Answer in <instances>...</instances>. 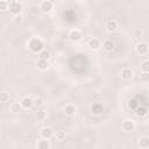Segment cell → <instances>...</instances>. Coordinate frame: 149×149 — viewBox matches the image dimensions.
Instances as JSON below:
<instances>
[{
    "label": "cell",
    "mask_w": 149,
    "mask_h": 149,
    "mask_svg": "<svg viewBox=\"0 0 149 149\" xmlns=\"http://www.w3.org/2000/svg\"><path fill=\"white\" fill-rule=\"evenodd\" d=\"M28 49L34 54H40L44 50V42L40 37H31L27 43Z\"/></svg>",
    "instance_id": "cell-1"
},
{
    "label": "cell",
    "mask_w": 149,
    "mask_h": 149,
    "mask_svg": "<svg viewBox=\"0 0 149 149\" xmlns=\"http://www.w3.org/2000/svg\"><path fill=\"white\" fill-rule=\"evenodd\" d=\"M8 9H9V12H10V13H12L14 16H16V15H21V12H22V9H23L22 2L16 1V0L9 1Z\"/></svg>",
    "instance_id": "cell-2"
},
{
    "label": "cell",
    "mask_w": 149,
    "mask_h": 149,
    "mask_svg": "<svg viewBox=\"0 0 149 149\" xmlns=\"http://www.w3.org/2000/svg\"><path fill=\"white\" fill-rule=\"evenodd\" d=\"M121 128L122 130H125L126 133H132L134 129H135V122L130 119H126L122 121L121 123Z\"/></svg>",
    "instance_id": "cell-3"
},
{
    "label": "cell",
    "mask_w": 149,
    "mask_h": 149,
    "mask_svg": "<svg viewBox=\"0 0 149 149\" xmlns=\"http://www.w3.org/2000/svg\"><path fill=\"white\" fill-rule=\"evenodd\" d=\"M20 104H21L22 108H24V109H29V108H31V107L35 105V102H34L33 98H31V97H29V95L23 97V98L20 100Z\"/></svg>",
    "instance_id": "cell-4"
},
{
    "label": "cell",
    "mask_w": 149,
    "mask_h": 149,
    "mask_svg": "<svg viewBox=\"0 0 149 149\" xmlns=\"http://www.w3.org/2000/svg\"><path fill=\"white\" fill-rule=\"evenodd\" d=\"M52 8H54V2L50 1V0H43L40 3V9L43 13H49V12L52 10Z\"/></svg>",
    "instance_id": "cell-5"
},
{
    "label": "cell",
    "mask_w": 149,
    "mask_h": 149,
    "mask_svg": "<svg viewBox=\"0 0 149 149\" xmlns=\"http://www.w3.org/2000/svg\"><path fill=\"white\" fill-rule=\"evenodd\" d=\"M120 76L123 80H130L134 76V71L130 69V68H123L120 72Z\"/></svg>",
    "instance_id": "cell-6"
},
{
    "label": "cell",
    "mask_w": 149,
    "mask_h": 149,
    "mask_svg": "<svg viewBox=\"0 0 149 149\" xmlns=\"http://www.w3.org/2000/svg\"><path fill=\"white\" fill-rule=\"evenodd\" d=\"M81 37H83V33H81L79 29H72V30H70V33H69V38H70L71 41H73V42L79 41Z\"/></svg>",
    "instance_id": "cell-7"
},
{
    "label": "cell",
    "mask_w": 149,
    "mask_h": 149,
    "mask_svg": "<svg viewBox=\"0 0 149 149\" xmlns=\"http://www.w3.org/2000/svg\"><path fill=\"white\" fill-rule=\"evenodd\" d=\"M135 50H136V52H137L139 55H147L148 51H149V48H148L147 43H144V42H140V43L136 44Z\"/></svg>",
    "instance_id": "cell-8"
},
{
    "label": "cell",
    "mask_w": 149,
    "mask_h": 149,
    "mask_svg": "<svg viewBox=\"0 0 149 149\" xmlns=\"http://www.w3.org/2000/svg\"><path fill=\"white\" fill-rule=\"evenodd\" d=\"M40 134H41V137H42V139L49 140V139H51V137L54 136V130H52V128H50V127H43V128L41 129Z\"/></svg>",
    "instance_id": "cell-9"
},
{
    "label": "cell",
    "mask_w": 149,
    "mask_h": 149,
    "mask_svg": "<svg viewBox=\"0 0 149 149\" xmlns=\"http://www.w3.org/2000/svg\"><path fill=\"white\" fill-rule=\"evenodd\" d=\"M87 45H88V48H90L91 50H98V49L101 47V43H100V41H99L97 37H92V38L88 40Z\"/></svg>",
    "instance_id": "cell-10"
},
{
    "label": "cell",
    "mask_w": 149,
    "mask_h": 149,
    "mask_svg": "<svg viewBox=\"0 0 149 149\" xmlns=\"http://www.w3.org/2000/svg\"><path fill=\"white\" fill-rule=\"evenodd\" d=\"M51 144H50V141L47 140V139H42L37 141L36 143V149H50Z\"/></svg>",
    "instance_id": "cell-11"
},
{
    "label": "cell",
    "mask_w": 149,
    "mask_h": 149,
    "mask_svg": "<svg viewBox=\"0 0 149 149\" xmlns=\"http://www.w3.org/2000/svg\"><path fill=\"white\" fill-rule=\"evenodd\" d=\"M63 112H64L65 115L72 116V115H74V113H76V107H74L73 104H66V105L64 106V108H63Z\"/></svg>",
    "instance_id": "cell-12"
},
{
    "label": "cell",
    "mask_w": 149,
    "mask_h": 149,
    "mask_svg": "<svg viewBox=\"0 0 149 149\" xmlns=\"http://www.w3.org/2000/svg\"><path fill=\"white\" fill-rule=\"evenodd\" d=\"M102 111H104V107H102V105L100 102H93L91 105V112L93 114H97V115L98 114H101Z\"/></svg>",
    "instance_id": "cell-13"
},
{
    "label": "cell",
    "mask_w": 149,
    "mask_h": 149,
    "mask_svg": "<svg viewBox=\"0 0 149 149\" xmlns=\"http://www.w3.org/2000/svg\"><path fill=\"white\" fill-rule=\"evenodd\" d=\"M118 29V22L115 21V20H109V21H107V23H106V30L108 31V33H113V31H115Z\"/></svg>",
    "instance_id": "cell-14"
},
{
    "label": "cell",
    "mask_w": 149,
    "mask_h": 149,
    "mask_svg": "<svg viewBox=\"0 0 149 149\" xmlns=\"http://www.w3.org/2000/svg\"><path fill=\"white\" fill-rule=\"evenodd\" d=\"M114 47H115V44H114V42L111 40V38H107V40H105L104 42H102V48L106 50V51H112L113 49H114Z\"/></svg>",
    "instance_id": "cell-15"
},
{
    "label": "cell",
    "mask_w": 149,
    "mask_h": 149,
    "mask_svg": "<svg viewBox=\"0 0 149 149\" xmlns=\"http://www.w3.org/2000/svg\"><path fill=\"white\" fill-rule=\"evenodd\" d=\"M139 147L141 149H148L149 148V137L148 136H142L139 140Z\"/></svg>",
    "instance_id": "cell-16"
},
{
    "label": "cell",
    "mask_w": 149,
    "mask_h": 149,
    "mask_svg": "<svg viewBox=\"0 0 149 149\" xmlns=\"http://www.w3.org/2000/svg\"><path fill=\"white\" fill-rule=\"evenodd\" d=\"M36 65H37V69L41 70V71H44V70H47V69L49 68L48 61H43V59H38V61L36 62Z\"/></svg>",
    "instance_id": "cell-17"
},
{
    "label": "cell",
    "mask_w": 149,
    "mask_h": 149,
    "mask_svg": "<svg viewBox=\"0 0 149 149\" xmlns=\"http://www.w3.org/2000/svg\"><path fill=\"white\" fill-rule=\"evenodd\" d=\"M36 119L38 121H44L47 119V112L44 109H38L36 113Z\"/></svg>",
    "instance_id": "cell-18"
},
{
    "label": "cell",
    "mask_w": 149,
    "mask_h": 149,
    "mask_svg": "<svg viewBox=\"0 0 149 149\" xmlns=\"http://www.w3.org/2000/svg\"><path fill=\"white\" fill-rule=\"evenodd\" d=\"M130 35H132V37L133 38H141L142 37V35H143V31H142V29H133L132 31H130Z\"/></svg>",
    "instance_id": "cell-19"
},
{
    "label": "cell",
    "mask_w": 149,
    "mask_h": 149,
    "mask_svg": "<svg viewBox=\"0 0 149 149\" xmlns=\"http://www.w3.org/2000/svg\"><path fill=\"white\" fill-rule=\"evenodd\" d=\"M21 108H22V106H21V104H20V102H13V104L10 105V107H9L10 112H14V113L20 112V111H21Z\"/></svg>",
    "instance_id": "cell-20"
},
{
    "label": "cell",
    "mask_w": 149,
    "mask_h": 149,
    "mask_svg": "<svg viewBox=\"0 0 149 149\" xmlns=\"http://www.w3.org/2000/svg\"><path fill=\"white\" fill-rule=\"evenodd\" d=\"M140 69H141L142 72H149V59L143 61L140 65Z\"/></svg>",
    "instance_id": "cell-21"
},
{
    "label": "cell",
    "mask_w": 149,
    "mask_h": 149,
    "mask_svg": "<svg viewBox=\"0 0 149 149\" xmlns=\"http://www.w3.org/2000/svg\"><path fill=\"white\" fill-rule=\"evenodd\" d=\"M49 58H50V54H49V51H47V50H43V51H41V52L38 54V59L48 61Z\"/></svg>",
    "instance_id": "cell-22"
},
{
    "label": "cell",
    "mask_w": 149,
    "mask_h": 149,
    "mask_svg": "<svg viewBox=\"0 0 149 149\" xmlns=\"http://www.w3.org/2000/svg\"><path fill=\"white\" fill-rule=\"evenodd\" d=\"M65 137H66V134L64 130H57L56 132V139L58 141H63V140H65Z\"/></svg>",
    "instance_id": "cell-23"
},
{
    "label": "cell",
    "mask_w": 149,
    "mask_h": 149,
    "mask_svg": "<svg viewBox=\"0 0 149 149\" xmlns=\"http://www.w3.org/2000/svg\"><path fill=\"white\" fill-rule=\"evenodd\" d=\"M9 100V93H7V92H1L0 93V101L1 102H7Z\"/></svg>",
    "instance_id": "cell-24"
},
{
    "label": "cell",
    "mask_w": 149,
    "mask_h": 149,
    "mask_svg": "<svg viewBox=\"0 0 149 149\" xmlns=\"http://www.w3.org/2000/svg\"><path fill=\"white\" fill-rule=\"evenodd\" d=\"M8 6H9V1H6V0H1V1H0V9H1V10L7 9Z\"/></svg>",
    "instance_id": "cell-25"
},
{
    "label": "cell",
    "mask_w": 149,
    "mask_h": 149,
    "mask_svg": "<svg viewBox=\"0 0 149 149\" xmlns=\"http://www.w3.org/2000/svg\"><path fill=\"white\" fill-rule=\"evenodd\" d=\"M34 102H35V105H36L37 107H42L43 104H44V99H43V98H36V99L34 100Z\"/></svg>",
    "instance_id": "cell-26"
},
{
    "label": "cell",
    "mask_w": 149,
    "mask_h": 149,
    "mask_svg": "<svg viewBox=\"0 0 149 149\" xmlns=\"http://www.w3.org/2000/svg\"><path fill=\"white\" fill-rule=\"evenodd\" d=\"M140 77H141V80H143V81H149V72H141Z\"/></svg>",
    "instance_id": "cell-27"
},
{
    "label": "cell",
    "mask_w": 149,
    "mask_h": 149,
    "mask_svg": "<svg viewBox=\"0 0 149 149\" xmlns=\"http://www.w3.org/2000/svg\"><path fill=\"white\" fill-rule=\"evenodd\" d=\"M22 21H23V17H22V15H16V16H14V22H15L16 24L21 23Z\"/></svg>",
    "instance_id": "cell-28"
},
{
    "label": "cell",
    "mask_w": 149,
    "mask_h": 149,
    "mask_svg": "<svg viewBox=\"0 0 149 149\" xmlns=\"http://www.w3.org/2000/svg\"><path fill=\"white\" fill-rule=\"evenodd\" d=\"M136 114H137V115H144V114H146V109H144V108H141V109L137 108V109H136Z\"/></svg>",
    "instance_id": "cell-29"
}]
</instances>
